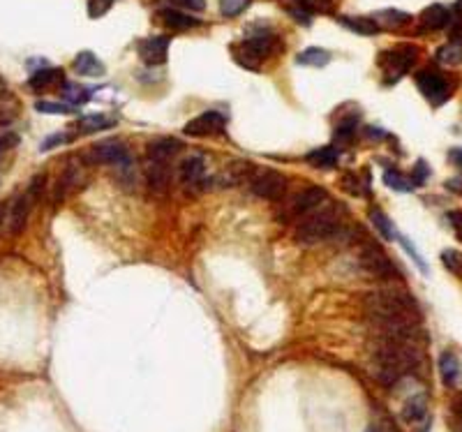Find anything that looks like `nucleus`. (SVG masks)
I'll use <instances>...</instances> for the list:
<instances>
[{"mask_svg": "<svg viewBox=\"0 0 462 432\" xmlns=\"http://www.w3.org/2000/svg\"><path fill=\"white\" fill-rule=\"evenodd\" d=\"M365 312L377 335L414 340L418 333V305L403 289H377L365 298Z\"/></svg>", "mask_w": 462, "mask_h": 432, "instance_id": "obj_1", "label": "nucleus"}, {"mask_svg": "<svg viewBox=\"0 0 462 432\" xmlns=\"http://www.w3.org/2000/svg\"><path fill=\"white\" fill-rule=\"evenodd\" d=\"M421 354L414 345V340L407 338H391V335H377L372 342L370 370L372 377L381 386L391 389L405 375H409L418 365Z\"/></svg>", "mask_w": 462, "mask_h": 432, "instance_id": "obj_2", "label": "nucleus"}, {"mask_svg": "<svg viewBox=\"0 0 462 432\" xmlns=\"http://www.w3.org/2000/svg\"><path fill=\"white\" fill-rule=\"evenodd\" d=\"M324 204L317 206L315 210H310L308 215H303L301 222L296 224L294 241L299 245L324 243L340 232V210L333 204H328V206H324Z\"/></svg>", "mask_w": 462, "mask_h": 432, "instance_id": "obj_3", "label": "nucleus"}, {"mask_svg": "<svg viewBox=\"0 0 462 432\" xmlns=\"http://www.w3.org/2000/svg\"><path fill=\"white\" fill-rule=\"evenodd\" d=\"M45 185H47V176H42V174L35 176L33 183L28 185V190L21 192V195L14 199L12 208L7 210V215H5L7 232H10L12 236L23 232V227H25V222H28V215H30L33 206L37 204V199L42 195H45Z\"/></svg>", "mask_w": 462, "mask_h": 432, "instance_id": "obj_4", "label": "nucleus"}, {"mask_svg": "<svg viewBox=\"0 0 462 432\" xmlns=\"http://www.w3.org/2000/svg\"><path fill=\"white\" fill-rule=\"evenodd\" d=\"M418 56L416 47L412 44H403V47H395V49H388L379 54V67L383 72V84L393 86L403 79L409 69H412L414 60Z\"/></svg>", "mask_w": 462, "mask_h": 432, "instance_id": "obj_5", "label": "nucleus"}, {"mask_svg": "<svg viewBox=\"0 0 462 432\" xmlns=\"http://www.w3.org/2000/svg\"><path fill=\"white\" fill-rule=\"evenodd\" d=\"M250 192L259 199H282L287 192V178L275 169H264L250 176Z\"/></svg>", "mask_w": 462, "mask_h": 432, "instance_id": "obj_6", "label": "nucleus"}, {"mask_svg": "<svg viewBox=\"0 0 462 432\" xmlns=\"http://www.w3.org/2000/svg\"><path fill=\"white\" fill-rule=\"evenodd\" d=\"M359 261H361V266L372 273L374 278H383V280H388V278H398V268H395V263L391 261L386 257V252H383L379 245H374V243H365L363 248H361V254H359Z\"/></svg>", "mask_w": 462, "mask_h": 432, "instance_id": "obj_7", "label": "nucleus"}, {"mask_svg": "<svg viewBox=\"0 0 462 432\" xmlns=\"http://www.w3.org/2000/svg\"><path fill=\"white\" fill-rule=\"evenodd\" d=\"M326 197H328V192L324 188H317V185H315V188H308V190L299 192L296 197H291L289 208L282 210V220H294V217L308 215L310 210H315L317 206L324 204Z\"/></svg>", "mask_w": 462, "mask_h": 432, "instance_id": "obj_8", "label": "nucleus"}, {"mask_svg": "<svg viewBox=\"0 0 462 432\" xmlns=\"http://www.w3.org/2000/svg\"><path fill=\"white\" fill-rule=\"evenodd\" d=\"M416 84L421 88V93L428 98L432 104H444L449 100L451 86L441 74L432 72V69H423V72L416 74Z\"/></svg>", "mask_w": 462, "mask_h": 432, "instance_id": "obj_9", "label": "nucleus"}, {"mask_svg": "<svg viewBox=\"0 0 462 432\" xmlns=\"http://www.w3.org/2000/svg\"><path fill=\"white\" fill-rule=\"evenodd\" d=\"M88 162H98V164H127L129 162V151L125 144L120 141H102V144H95L88 151Z\"/></svg>", "mask_w": 462, "mask_h": 432, "instance_id": "obj_10", "label": "nucleus"}, {"mask_svg": "<svg viewBox=\"0 0 462 432\" xmlns=\"http://www.w3.org/2000/svg\"><path fill=\"white\" fill-rule=\"evenodd\" d=\"M226 127V118L220 111H206L202 116L192 118L185 125L187 137H211V135H222Z\"/></svg>", "mask_w": 462, "mask_h": 432, "instance_id": "obj_11", "label": "nucleus"}, {"mask_svg": "<svg viewBox=\"0 0 462 432\" xmlns=\"http://www.w3.org/2000/svg\"><path fill=\"white\" fill-rule=\"evenodd\" d=\"M180 151H183V144L178 139L160 137V139H153L151 144L146 146V160L158 162V164H169Z\"/></svg>", "mask_w": 462, "mask_h": 432, "instance_id": "obj_12", "label": "nucleus"}, {"mask_svg": "<svg viewBox=\"0 0 462 432\" xmlns=\"http://www.w3.org/2000/svg\"><path fill=\"white\" fill-rule=\"evenodd\" d=\"M139 56H142V60L146 65H164L167 63V56H169V38H164V35H160V38H148L144 40L142 44H139Z\"/></svg>", "mask_w": 462, "mask_h": 432, "instance_id": "obj_13", "label": "nucleus"}, {"mask_svg": "<svg viewBox=\"0 0 462 432\" xmlns=\"http://www.w3.org/2000/svg\"><path fill=\"white\" fill-rule=\"evenodd\" d=\"M180 183H185V185H202L204 178H206V162H204V157L202 155H192L187 157V160H183L180 164Z\"/></svg>", "mask_w": 462, "mask_h": 432, "instance_id": "obj_14", "label": "nucleus"}, {"mask_svg": "<svg viewBox=\"0 0 462 432\" xmlns=\"http://www.w3.org/2000/svg\"><path fill=\"white\" fill-rule=\"evenodd\" d=\"M252 176V164L250 162H243V160H233L231 164H226L224 169L220 171L213 178V183H220V185H238L246 178Z\"/></svg>", "mask_w": 462, "mask_h": 432, "instance_id": "obj_15", "label": "nucleus"}, {"mask_svg": "<svg viewBox=\"0 0 462 432\" xmlns=\"http://www.w3.org/2000/svg\"><path fill=\"white\" fill-rule=\"evenodd\" d=\"M449 23H451V12L444 5H430V7H425L421 14V28L425 33L441 30V28H446Z\"/></svg>", "mask_w": 462, "mask_h": 432, "instance_id": "obj_16", "label": "nucleus"}, {"mask_svg": "<svg viewBox=\"0 0 462 432\" xmlns=\"http://www.w3.org/2000/svg\"><path fill=\"white\" fill-rule=\"evenodd\" d=\"M83 181V171L76 162H69L67 169L60 176V181L56 185V199H65V195H69L74 188H79Z\"/></svg>", "mask_w": 462, "mask_h": 432, "instance_id": "obj_17", "label": "nucleus"}, {"mask_svg": "<svg viewBox=\"0 0 462 432\" xmlns=\"http://www.w3.org/2000/svg\"><path fill=\"white\" fill-rule=\"evenodd\" d=\"M74 72L81 76H102L104 65L93 51H81V54L74 58Z\"/></svg>", "mask_w": 462, "mask_h": 432, "instance_id": "obj_18", "label": "nucleus"}, {"mask_svg": "<svg viewBox=\"0 0 462 432\" xmlns=\"http://www.w3.org/2000/svg\"><path fill=\"white\" fill-rule=\"evenodd\" d=\"M146 178H148V185H151L153 190L164 192V190L169 188V183H171V171H169V164L148 162V166H146Z\"/></svg>", "mask_w": 462, "mask_h": 432, "instance_id": "obj_19", "label": "nucleus"}, {"mask_svg": "<svg viewBox=\"0 0 462 432\" xmlns=\"http://www.w3.org/2000/svg\"><path fill=\"white\" fill-rule=\"evenodd\" d=\"M160 19L164 21V25H169V28H176V30H187V28H195L202 21L197 19V16H190L185 12H178V10H160Z\"/></svg>", "mask_w": 462, "mask_h": 432, "instance_id": "obj_20", "label": "nucleus"}, {"mask_svg": "<svg viewBox=\"0 0 462 432\" xmlns=\"http://www.w3.org/2000/svg\"><path fill=\"white\" fill-rule=\"evenodd\" d=\"M58 81H65L63 69H58V67H42L40 72H35L30 76L28 84H30L33 91H45V88H51Z\"/></svg>", "mask_w": 462, "mask_h": 432, "instance_id": "obj_21", "label": "nucleus"}, {"mask_svg": "<svg viewBox=\"0 0 462 432\" xmlns=\"http://www.w3.org/2000/svg\"><path fill=\"white\" fill-rule=\"evenodd\" d=\"M439 375L446 386H456L460 382V363H458L456 354L444 351V354L439 356Z\"/></svg>", "mask_w": 462, "mask_h": 432, "instance_id": "obj_22", "label": "nucleus"}, {"mask_svg": "<svg viewBox=\"0 0 462 432\" xmlns=\"http://www.w3.org/2000/svg\"><path fill=\"white\" fill-rule=\"evenodd\" d=\"M340 160V153L335 146H324V148H317L308 155V162L317 169H333Z\"/></svg>", "mask_w": 462, "mask_h": 432, "instance_id": "obj_23", "label": "nucleus"}, {"mask_svg": "<svg viewBox=\"0 0 462 432\" xmlns=\"http://www.w3.org/2000/svg\"><path fill=\"white\" fill-rule=\"evenodd\" d=\"M425 409H428V400H425V395H412L407 402H405V407H403V419L409 421V423H416V421H421L425 416Z\"/></svg>", "mask_w": 462, "mask_h": 432, "instance_id": "obj_24", "label": "nucleus"}, {"mask_svg": "<svg viewBox=\"0 0 462 432\" xmlns=\"http://www.w3.org/2000/svg\"><path fill=\"white\" fill-rule=\"evenodd\" d=\"M330 60V54L324 49H317V47H310L301 51L299 56H296V63L299 65H308V67H324Z\"/></svg>", "mask_w": 462, "mask_h": 432, "instance_id": "obj_25", "label": "nucleus"}, {"mask_svg": "<svg viewBox=\"0 0 462 432\" xmlns=\"http://www.w3.org/2000/svg\"><path fill=\"white\" fill-rule=\"evenodd\" d=\"M337 21L342 25H347L350 30L361 33V35H377L379 33V25L374 23L372 19H361V16H340Z\"/></svg>", "mask_w": 462, "mask_h": 432, "instance_id": "obj_26", "label": "nucleus"}, {"mask_svg": "<svg viewBox=\"0 0 462 432\" xmlns=\"http://www.w3.org/2000/svg\"><path fill=\"white\" fill-rule=\"evenodd\" d=\"M60 93H63V98H65V102L69 104V107H74V109H76V104H83V102L91 100V91H86L83 86H76V84L63 81Z\"/></svg>", "mask_w": 462, "mask_h": 432, "instance_id": "obj_27", "label": "nucleus"}, {"mask_svg": "<svg viewBox=\"0 0 462 432\" xmlns=\"http://www.w3.org/2000/svg\"><path fill=\"white\" fill-rule=\"evenodd\" d=\"M437 60L441 65H460L462 63V47L458 42L446 44L437 51Z\"/></svg>", "mask_w": 462, "mask_h": 432, "instance_id": "obj_28", "label": "nucleus"}, {"mask_svg": "<svg viewBox=\"0 0 462 432\" xmlns=\"http://www.w3.org/2000/svg\"><path fill=\"white\" fill-rule=\"evenodd\" d=\"M374 19L383 25H405V23L412 21V14L400 12V10H381V12H377Z\"/></svg>", "mask_w": 462, "mask_h": 432, "instance_id": "obj_29", "label": "nucleus"}, {"mask_svg": "<svg viewBox=\"0 0 462 432\" xmlns=\"http://www.w3.org/2000/svg\"><path fill=\"white\" fill-rule=\"evenodd\" d=\"M370 217H372V222H374V227L379 229V234L386 238V241H391V238H395V229H393V224H391V220L381 213L379 208H372L370 210Z\"/></svg>", "mask_w": 462, "mask_h": 432, "instance_id": "obj_30", "label": "nucleus"}, {"mask_svg": "<svg viewBox=\"0 0 462 432\" xmlns=\"http://www.w3.org/2000/svg\"><path fill=\"white\" fill-rule=\"evenodd\" d=\"M113 123L107 118V116H100V113H95V116H83L81 118V123H79V127H81V132H100V130H107V127H111Z\"/></svg>", "mask_w": 462, "mask_h": 432, "instance_id": "obj_31", "label": "nucleus"}, {"mask_svg": "<svg viewBox=\"0 0 462 432\" xmlns=\"http://www.w3.org/2000/svg\"><path fill=\"white\" fill-rule=\"evenodd\" d=\"M383 183H386L391 190H398V192H409V190H412V183H409L405 176L400 174V171H395V169H388L386 174H383Z\"/></svg>", "mask_w": 462, "mask_h": 432, "instance_id": "obj_32", "label": "nucleus"}, {"mask_svg": "<svg viewBox=\"0 0 462 432\" xmlns=\"http://www.w3.org/2000/svg\"><path fill=\"white\" fill-rule=\"evenodd\" d=\"M356 130H359V116H350V118H345V120L337 125V130H335V139L350 141V139H354Z\"/></svg>", "mask_w": 462, "mask_h": 432, "instance_id": "obj_33", "label": "nucleus"}, {"mask_svg": "<svg viewBox=\"0 0 462 432\" xmlns=\"http://www.w3.org/2000/svg\"><path fill=\"white\" fill-rule=\"evenodd\" d=\"M35 109L42 113H60V116H69V113L76 111L74 107H69V104H63V102H37Z\"/></svg>", "mask_w": 462, "mask_h": 432, "instance_id": "obj_34", "label": "nucleus"}, {"mask_svg": "<svg viewBox=\"0 0 462 432\" xmlns=\"http://www.w3.org/2000/svg\"><path fill=\"white\" fill-rule=\"evenodd\" d=\"M250 5V0H220V12L224 16H236Z\"/></svg>", "mask_w": 462, "mask_h": 432, "instance_id": "obj_35", "label": "nucleus"}, {"mask_svg": "<svg viewBox=\"0 0 462 432\" xmlns=\"http://www.w3.org/2000/svg\"><path fill=\"white\" fill-rule=\"evenodd\" d=\"M441 261H444V266H446L449 271L462 273V252H458V250H446V252L441 254Z\"/></svg>", "mask_w": 462, "mask_h": 432, "instance_id": "obj_36", "label": "nucleus"}, {"mask_svg": "<svg viewBox=\"0 0 462 432\" xmlns=\"http://www.w3.org/2000/svg\"><path fill=\"white\" fill-rule=\"evenodd\" d=\"M14 113V100L10 93H3L0 95V125H5L7 120L12 118Z\"/></svg>", "mask_w": 462, "mask_h": 432, "instance_id": "obj_37", "label": "nucleus"}, {"mask_svg": "<svg viewBox=\"0 0 462 432\" xmlns=\"http://www.w3.org/2000/svg\"><path fill=\"white\" fill-rule=\"evenodd\" d=\"M299 5L308 12H326L333 7V0H299Z\"/></svg>", "mask_w": 462, "mask_h": 432, "instance_id": "obj_38", "label": "nucleus"}, {"mask_svg": "<svg viewBox=\"0 0 462 432\" xmlns=\"http://www.w3.org/2000/svg\"><path fill=\"white\" fill-rule=\"evenodd\" d=\"M111 3L113 0H88V14L93 16V19H98V16H102L109 10Z\"/></svg>", "mask_w": 462, "mask_h": 432, "instance_id": "obj_39", "label": "nucleus"}, {"mask_svg": "<svg viewBox=\"0 0 462 432\" xmlns=\"http://www.w3.org/2000/svg\"><path fill=\"white\" fill-rule=\"evenodd\" d=\"M428 176H430L428 164H425L423 160H418L416 166H414V178H412V183H414V185H423L425 181H428Z\"/></svg>", "mask_w": 462, "mask_h": 432, "instance_id": "obj_40", "label": "nucleus"}, {"mask_svg": "<svg viewBox=\"0 0 462 432\" xmlns=\"http://www.w3.org/2000/svg\"><path fill=\"white\" fill-rule=\"evenodd\" d=\"M398 238H400V241H403V245H405V248H407V252L412 254V259H414V261L418 263V266L423 268V273H428V263L423 261V257H421V254H418V250H416V248H412V243H409L407 238H403V236H400V234H398Z\"/></svg>", "mask_w": 462, "mask_h": 432, "instance_id": "obj_41", "label": "nucleus"}, {"mask_svg": "<svg viewBox=\"0 0 462 432\" xmlns=\"http://www.w3.org/2000/svg\"><path fill=\"white\" fill-rule=\"evenodd\" d=\"M63 141H67V135H51V137H47L45 141H42L40 151H51V148L60 146V144H63Z\"/></svg>", "mask_w": 462, "mask_h": 432, "instance_id": "obj_42", "label": "nucleus"}, {"mask_svg": "<svg viewBox=\"0 0 462 432\" xmlns=\"http://www.w3.org/2000/svg\"><path fill=\"white\" fill-rule=\"evenodd\" d=\"M449 222H451L453 229H456L458 238L462 241V210H451V213H449Z\"/></svg>", "mask_w": 462, "mask_h": 432, "instance_id": "obj_43", "label": "nucleus"}, {"mask_svg": "<svg viewBox=\"0 0 462 432\" xmlns=\"http://www.w3.org/2000/svg\"><path fill=\"white\" fill-rule=\"evenodd\" d=\"M16 141H19V137H14V135H3V137H0V155L5 153V148L16 146Z\"/></svg>", "mask_w": 462, "mask_h": 432, "instance_id": "obj_44", "label": "nucleus"}, {"mask_svg": "<svg viewBox=\"0 0 462 432\" xmlns=\"http://www.w3.org/2000/svg\"><path fill=\"white\" fill-rule=\"evenodd\" d=\"M449 157H451L453 164H458L460 169H462V148H453V151L449 153Z\"/></svg>", "mask_w": 462, "mask_h": 432, "instance_id": "obj_45", "label": "nucleus"}, {"mask_svg": "<svg viewBox=\"0 0 462 432\" xmlns=\"http://www.w3.org/2000/svg\"><path fill=\"white\" fill-rule=\"evenodd\" d=\"M368 432H395L388 423H374V426L368 428Z\"/></svg>", "mask_w": 462, "mask_h": 432, "instance_id": "obj_46", "label": "nucleus"}, {"mask_svg": "<svg viewBox=\"0 0 462 432\" xmlns=\"http://www.w3.org/2000/svg\"><path fill=\"white\" fill-rule=\"evenodd\" d=\"M180 3L192 7V10H204V7H206V0H180Z\"/></svg>", "mask_w": 462, "mask_h": 432, "instance_id": "obj_47", "label": "nucleus"}, {"mask_svg": "<svg viewBox=\"0 0 462 432\" xmlns=\"http://www.w3.org/2000/svg\"><path fill=\"white\" fill-rule=\"evenodd\" d=\"M453 414L460 419V423H462V393H458V398L453 400Z\"/></svg>", "mask_w": 462, "mask_h": 432, "instance_id": "obj_48", "label": "nucleus"}, {"mask_svg": "<svg viewBox=\"0 0 462 432\" xmlns=\"http://www.w3.org/2000/svg\"><path fill=\"white\" fill-rule=\"evenodd\" d=\"M456 14L462 16V0H458V3H456Z\"/></svg>", "mask_w": 462, "mask_h": 432, "instance_id": "obj_49", "label": "nucleus"}, {"mask_svg": "<svg viewBox=\"0 0 462 432\" xmlns=\"http://www.w3.org/2000/svg\"><path fill=\"white\" fill-rule=\"evenodd\" d=\"M3 220H5V206L0 204V222H3Z\"/></svg>", "mask_w": 462, "mask_h": 432, "instance_id": "obj_50", "label": "nucleus"}, {"mask_svg": "<svg viewBox=\"0 0 462 432\" xmlns=\"http://www.w3.org/2000/svg\"><path fill=\"white\" fill-rule=\"evenodd\" d=\"M3 93H7V88H5L3 84H0V95H3Z\"/></svg>", "mask_w": 462, "mask_h": 432, "instance_id": "obj_51", "label": "nucleus"}, {"mask_svg": "<svg viewBox=\"0 0 462 432\" xmlns=\"http://www.w3.org/2000/svg\"><path fill=\"white\" fill-rule=\"evenodd\" d=\"M423 432H430V426H425V428H423Z\"/></svg>", "mask_w": 462, "mask_h": 432, "instance_id": "obj_52", "label": "nucleus"}]
</instances>
